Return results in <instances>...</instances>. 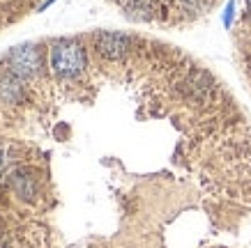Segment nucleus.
<instances>
[{
  "label": "nucleus",
  "instance_id": "nucleus-1",
  "mask_svg": "<svg viewBox=\"0 0 251 248\" xmlns=\"http://www.w3.org/2000/svg\"><path fill=\"white\" fill-rule=\"evenodd\" d=\"M85 48H81L74 42H60V44H53L51 48V69H53L58 76H65V78H72V76H78L85 69Z\"/></svg>",
  "mask_w": 251,
  "mask_h": 248
},
{
  "label": "nucleus",
  "instance_id": "nucleus-2",
  "mask_svg": "<svg viewBox=\"0 0 251 248\" xmlns=\"http://www.w3.org/2000/svg\"><path fill=\"white\" fill-rule=\"evenodd\" d=\"M244 14L251 19V0H244Z\"/></svg>",
  "mask_w": 251,
  "mask_h": 248
}]
</instances>
